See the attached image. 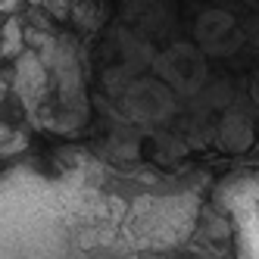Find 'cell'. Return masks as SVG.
Segmentation results:
<instances>
[{"label":"cell","instance_id":"6da1fadb","mask_svg":"<svg viewBox=\"0 0 259 259\" xmlns=\"http://www.w3.org/2000/svg\"><path fill=\"white\" fill-rule=\"evenodd\" d=\"M44 88H47V72L38 60V53H22L19 57V66H16V91H19L22 103L34 113V106L41 103L44 97Z\"/></svg>","mask_w":259,"mask_h":259}]
</instances>
